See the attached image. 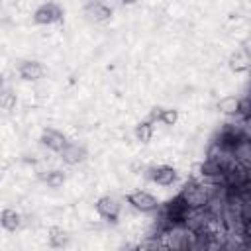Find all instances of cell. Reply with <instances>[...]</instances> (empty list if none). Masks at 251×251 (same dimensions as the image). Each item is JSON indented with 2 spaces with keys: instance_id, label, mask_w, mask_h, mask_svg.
Returning <instances> with one entry per match:
<instances>
[{
  "instance_id": "6da1fadb",
  "label": "cell",
  "mask_w": 251,
  "mask_h": 251,
  "mask_svg": "<svg viewBox=\"0 0 251 251\" xmlns=\"http://www.w3.org/2000/svg\"><path fill=\"white\" fill-rule=\"evenodd\" d=\"M126 200L137 212H155V210H159V200L153 194H149L147 190H141V188L126 194Z\"/></svg>"
},
{
  "instance_id": "8fae6325",
  "label": "cell",
  "mask_w": 251,
  "mask_h": 251,
  "mask_svg": "<svg viewBox=\"0 0 251 251\" xmlns=\"http://www.w3.org/2000/svg\"><path fill=\"white\" fill-rule=\"evenodd\" d=\"M47 243L53 249H63L69 243V233L63 227H59V226H51L47 229Z\"/></svg>"
},
{
  "instance_id": "52a82bcc",
  "label": "cell",
  "mask_w": 251,
  "mask_h": 251,
  "mask_svg": "<svg viewBox=\"0 0 251 251\" xmlns=\"http://www.w3.org/2000/svg\"><path fill=\"white\" fill-rule=\"evenodd\" d=\"M18 75L24 78V80H29V82H35L39 80L43 75H45V69L39 61L35 59H27V61H22L20 67H18Z\"/></svg>"
},
{
  "instance_id": "ba28073f",
  "label": "cell",
  "mask_w": 251,
  "mask_h": 251,
  "mask_svg": "<svg viewBox=\"0 0 251 251\" xmlns=\"http://www.w3.org/2000/svg\"><path fill=\"white\" fill-rule=\"evenodd\" d=\"M24 220H22V214L14 208H4L0 212V226L6 229V231H18L22 227Z\"/></svg>"
},
{
  "instance_id": "ac0fdd59",
  "label": "cell",
  "mask_w": 251,
  "mask_h": 251,
  "mask_svg": "<svg viewBox=\"0 0 251 251\" xmlns=\"http://www.w3.org/2000/svg\"><path fill=\"white\" fill-rule=\"evenodd\" d=\"M0 182H2V169H0Z\"/></svg>"
},
{
  "instance_id": "9a60e30c",
  "label": "cell",
  "mask_w": 251,
  "mask_h": 251,
  "mask_svg": "<svg viewBox=\"0 0 251 251\" xmlns=\"http://www.w3.org/2000/svg\"><path fill=\"white\" fill-rule=\"evenodd\" d=\"M18 104V94L12 88H0V110L12 112Z\"/></svg>"
},
{
  "instance_id": "4fadbf2b",
  "label": "cell",
  "mask_w": 251,
  "mask_h": 251,
  "mask_svg": "<svg viewBox=\"0 0 251 251\" xmlns=\"http://www.w3.org/2000/svg\"><path fill=\"white\" fill-rule=\"evenodd\" d=\"M133 135H135V139H137L139 143H149V141L153 139V135H155V124L149 122V120L139 122V124L135 126V129H133Z\"/></svg>"
},
{
  "instance_id": "8992f818",
  "label": "cell",
  "mask_w": 251,
  "mask_h": 251,
  "mask_svg": "<svg viewBox=\"0 0 251 251\" xmlns=\"http://www.w3.org/2000/svg\"><path fill=\"white\" fill-rule=\"evenodd\" d=\"M41 143H43L47 149H51V151H55V153H61V151L65 149V145L69 143V139H67V135H65L63 131H59V129H55V127H45V129L41 131Z\"/></svg>"
},
{
  "instance_id": "3957f363",
  "label": "cell",
  "mask_w": 251,
  "mask_h": 251,
  "mask_svg": "<svg viewBox=\"0 0 251 251\" xmlns=\"http://www.w3.org/2000/svg\"><path fill=\"white\" fill-rule=\"evenodd\" d=\"M61 18H63V8L59 4H55V2L41 4L33 12V22L39 24V25H51V24L59 22Z\"/></svg>"
},
{
  "instance_id": "277c9868",
  "label": "cell",
  "mask_w": 251,
  "mask_h": 251,
  "mask_svg": "<svg viewBox=\"0 0 251 251\" xmlns=\"http://www.w3.org/2000/svg\"><path fill=\"white\" fill-rule=\"evenodd\" d=\"M61 155V161L67 163V165H80L86 161L88 157V151L82 143H76V141H69L65 145V149L59 153Z\"/></svg>"
},
{
  "instance_id": "e0dca14e",
  "label": "cell",
  "mask_w": 251,
  "mask_h": 251,
  "mask_svg": "<svg viewBox=\"0 0 251 251\" xmlns=\"http://www.w3.org/2000/svg\"><path fill=\"white\" fill-rule=\"evenodd\" d=\"M2 82H4V75L0 73V86H2Z\"/></svg>"
},
{
  "instance_id": "5bb4252c",
  "label": "cell",
  "mask_w": 251,
  "mask_h": 251,
  "mask_svg": "<svg viewBox=\"0 0 251 251\" xmlns=\"http://www.w3.org/2000/svg\"><path fill=\"white\" fill-rule=\"evenodd\" d=\"M41 180H43L49 188H61V186L65 184V180H67V175H65L63 171H59V169H51V171H45V173L41 175Z\"/></svg>"
},
{
  "instance_id": "30bf717a",
  "label": "cell",
  "mask_w": 251,
  "mask_h": 251,
  "mask_svg": "<svg viewBox=\"0 0 251 251\" xmlns=\"http://www.w3.org/2000/svg\"><path fill=\"white\" fill-rule=\"evenodd\" d=\"M86 16H90V20L94 22H104L112 18V6L104 4V2H90L86 4Z\"/></svg>"
},
{
  "instance_id": "2e32d148",
  "label": "cell",
  "mask_w": 251,
  "mask_h": 251,
  "mask_svg": "<svg viewBox=\"0 0 251 251\" xmlns=\"http://www.w3.org/2000/svg\"><path fill=\"white\" fill-rule=\"evenodd\" d=\"M159 122L163 124V126H176V122H178V110H175V108H161V114H159Z\"/></svg>"
},
{
  "instance_id": "9c48e42d",
  "label": "cell",
  "mask_w": 251,
  "mask_h": 251,
  "mask_svg": "<svg viewBox=\"0 0 251 251\" xmlns=\"http://www.w3.org/2000/svg\"><path fill=\"white\" fill-rule=\"evenodd\" d=\"M249 63H251L249 53L243 51V49H235V53H231L229 59H227V67L233 73H245L249 69Z\"/></svg>"
},
{
  "instance_id": "5b68a950",
  "label": "cell",
  "mask_w": 251,
  "mask_h": 251,
  "mask_svg": "<svg viewBox=\"0 0 251 251\" xmlns=\"http://www.w3.org/2000/svg\"><path fill=\"white\" fill-rule=\"evenodd\" d=\"M147 173H149V178L159 186H171L178 176L176 169L171 167V165H155Z\"/></svg>"
},
{
  "instance_id": "7c38bea8",
  "label": "cell",
  "mask_w": 251,
  "mask_h": 251,
  "mask_svg": "<svg viewBox=\"0 0 251 251\" xmlns=\"http://www.w3.org/2000/svg\"><path fill=\"white\" fill-rule=\"evenodd\" d=\"M218 110L226 116H237V110H239V96L235 94H226L224 98L218 100Z\"/></svg>"
},
{
  "instance_id": "7a4b0ae2",
  "label": "cell",
  "mask_w": 251,
  "mask_h": 251,
  "mask_svg": "<svg viewBox=\"0 0 251 251\" xmlns=\"http://www.w3.org/2000/svg\"><path fill=\"white\" fill-rule=\"evenodd\" d=\"M98 216L108 222V224H118V218H120V212H122V206L120 202L114 198V196H100L94 204Z\"/></svg>"
}]
</instances>
